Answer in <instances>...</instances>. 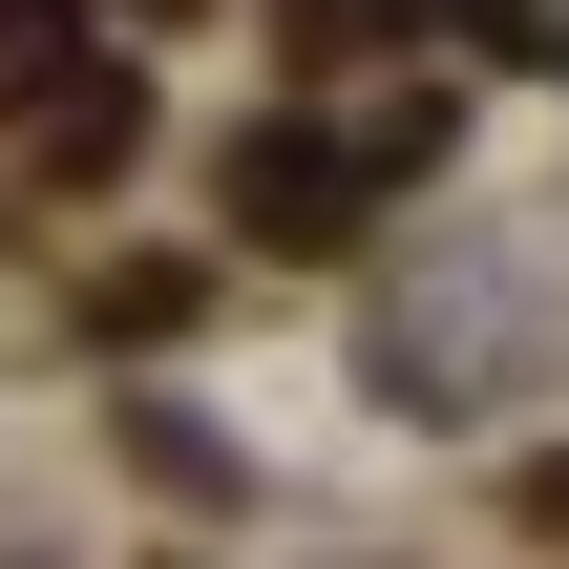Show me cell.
<instances>
[{"instance_id":"6da1fadb","label":"cell","mask_w":569,"mask_h":569,"mask_svg":"<svg viewBox=\"0 0 569 569\" xmlns=\"http://www.w3.org/2000/svg\"><path fill=\"white\" fill-rule=\"evenodd\" d=\"M359 190H380V148H317V127H253V169H232V211H253V232H338Z\"/></svg>"}]
</instances>
